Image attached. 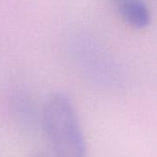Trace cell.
Here are the masks:
<instances>
[{"instance_id": "obj_4", "label": "cell", "mask_w": 157, "mask_h": 157, "mask_svg": "<svg viewBox=\"0 0 157 157\" xmlns=\"http://www.w3.org/2000/svg\"><path fill=\"white\" fill-rule=\"evenodd\" d=\"M121 17L135 29L146 28L151 21V13L144 0H110Z\"/></svg>"}, {"instance_id": "obj_3", "label": "cell", "mask_w": 157, "mask_h": 157, "mask_svg": "<svg viewBox=\"0 0 157 157\" xmlns=\"http://www.w3.org/2000/svg\"><path fill=\"white\" fill-rule=\"evenodd\" d=\"M6 109L10 118L23 129L31 131L41 125V113L32 98L23 90L16 89L7 95Z\"/></svg>"}, {"instance_id": "obj_1", "label": "cell", "mask_w": 157, "mask_h": 157, "mask_svg": "<svg viewBox=\"0 0 157 157\" xmlns=\"http://www.w3.org/2000/svg\"><path fill=\"white\" fill-rule=\"evenodd\" d=\"M41 126L55 157H87L81 123L72 100L52 94L41 112Z\"/></svg>"}, {"instance_id": "obj_2", "label": "cell", "mask_w": 157, "mask_h": 157, "mask_svg": "<svg viewBox=\"0 0 157 157\" xmlns=\"http://www.w3.org/2000/svg\"><path fill=\"white\" fill-rule=\"evenodd\" d=\"M68 52L75 64L89 80L107 88L121 82V72L109 51L88 34L76 32L69 36Z\"/></svg>"}, {"instance_id": "obj_5", "label": "cell", "mask_w": 157, "mask_h": 157, "mask_svg": "<svg viewBox=\"0 0 157 157\" xmlns=\"http://www.w3.org/2000/svg\"><path fill=\"white\" fill-rule=\"evenodd\" d=\"M34 157H45L44 155H35Z\"/></svg>"}]
</instances>
